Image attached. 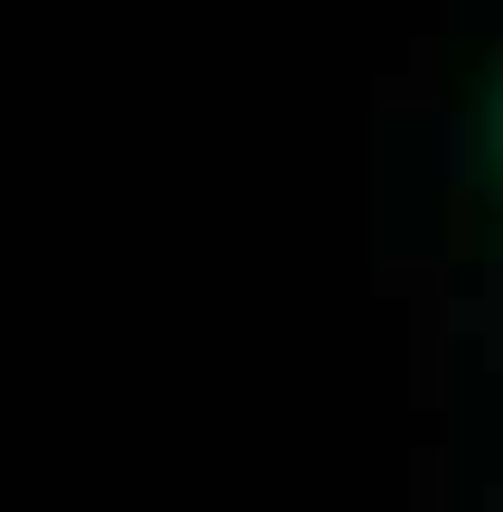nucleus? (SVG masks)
<instances>
[{"mask_svg":"<svg viewBox=\"0 0 503 512\" xmlns=\"http://www.w3.org/2000/svg\"><path fill=\"white\" fill-rule=\"evenodd\" d=\"M485 149H494V168H503V66H494V103H485Z\"/></svg>","mask_w":503,"mask_h":512,"instance_id":"nucleus-1","label":"nucleus"}]
</instances>
